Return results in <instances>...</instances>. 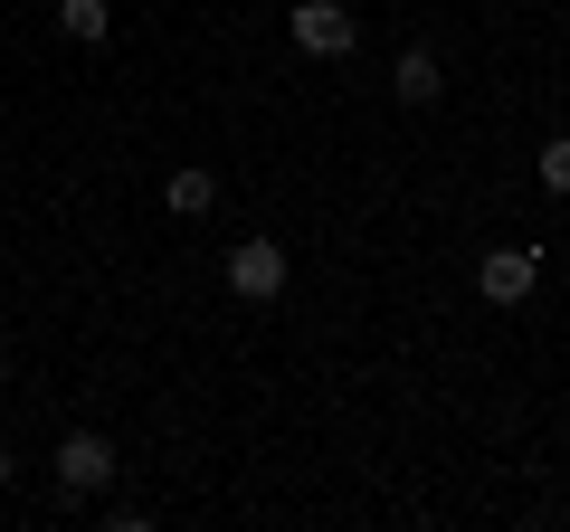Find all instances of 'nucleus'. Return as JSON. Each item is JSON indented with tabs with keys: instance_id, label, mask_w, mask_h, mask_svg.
<instances>
[{
	"instance_id": "nucleus-1",
	"label": "nucleus",
	"mask_w": 570,
	"mask_h": 532,
	"mask_svg": "<svg viewBox=\"0 0 570 532\" xmlns=\"http://www.w3.org/2000/svg\"><path fill=\"white\" fill-rule=\"evenodd\" d=\"M295 48H305V58H352V48H362V20H352L343 0H295Z\"/></svg>"
},
{
	"instance_id": "nucleus-2",
	"label": "nucleus",
	"mask_w": 570,
	"mask_h": 532,
	"mask_svg": "<svg viewBox=\"0 0 570 532\" xmlns=\"http://www.w3.org/2000/svg\"><path fill=\"white\" fill-rule=\"evenodd\" d=\"M228 295H238V305H276L285 295V247L276 238H238L228 247Z\"/></svg>"
},
{
	"instance_id": "nucleus-3",
	"label": "nucleus",
	"mask_w": 570,
	"mask_h": 532,
	"mask_svg": "<svg viewBox=\"0 0 570 532\" xmlns=\"http://www.w3.org/2000/svg\"><path fill=\"white\" fill-rule=\"evenodd\" d=\"M105 485H115V447L96 428L58 437V494H105Z\"/></svg>"
},
{
	"instance_id": "nucleus-4",
	"label": "nucleus",
	"mask_w": 570,
	"mask_h": 532,
	"mask_svg": "<svg viewBox=\"0 0 570 532\" xmlns=\"http://www.w3.org/2000/svg\"><path fill=\"white\" fill-rule=\"evenodd\" d=\"M532 276H542L532 247H494V257H475V295H485V305H523Z\"/></svg>"
},
{
	"instance_id": "nucleus-5",
	"label": "nucleus",
	"mask_w": 570,
	"mask_h": 532,
	"mask_svg": "<svg viewBox=\"0 0 570 532\" xmlns=\"http://www.w3.org/2000/svg\"><path fill=\"white\" fill-rule=\"evenodd\" d=\"M390 86H400V105H438V86H448V67H438V48H400V67H390Z\"/></svg>"
},
{
	"instance_id": "nucleus-6",
	"label": "nucleus",
	"mask_w": 570,
	"mask_h": 532,
	"mask_svg": "<svg viewBox=\"0 0 570 532\" xmlns=\"http://www.w3.org/2000/svg\"><path fill=\"white\" fill-rule=\"evenodd\" d=\"M163 200H171V219H200V209L219 200V181H209L200 162H181V171H171V181H163Z\"/></svg>"
},
{
	"instance_id": "nucleus-7",
	"label": "nucleus",
	"mask_w": 570,
	"mask_h": 532,
	"mask_svg": "<svg viewBox=\"0 0 570 532\" xmlns=\"http://www.w3.org/2000/svg\"><path fill=\"white\" fill-rule=\"evenodd\" d=\"M58 29H67V39H105L115 10H105V0H58Z\"/></svg>"
},
{
	"instance_id": "nucleus-8",
	"label": "nucleus",
	"mask_w": 570,
	"mask_h": 532,
	"mask_svg": "<svg viewBox=\"0 0 570 532\" xmlns=\"http://www.w3.org/2000/svg\"><path fill=\"white\" fill-rule=\"evenodd\" d=\"M532 171H542V190H551V200H570V134H551Z\"/></svg>"
},
{
	"instance_id": "nucleus-9",
	"label": "nucleus",
	"mask_w": 570,
	"mask_h": 532,
	"mask_svg": "<svg viewBox=\"0 0 570 532\" xmlns=\"http://www.w3.org/2000/svg\"><path fill=\"white\" fill-rule=\"evenodd\" d=\"M0 485H10V447H0Z\"/></svg>"
},
{
	"instance_id": "nucleus-10",
	"label": "nucleus",
	"mask_w": 570,
	"mask_h": 532,
	"mask_svg": "<svg viewBox=\"0 0 570 532\" xmlns=\"http://www.w3.org/2000/svg\"><path fill=\"white\" fill-rule=\"evenodd\" d=\"M0 381H10V352H0Z\"/></svg>"
}]
</instances>
